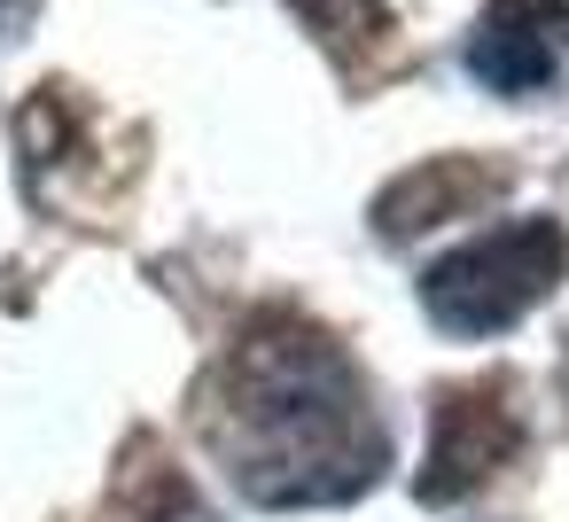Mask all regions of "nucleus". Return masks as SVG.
<instances>
[{
    "instance_id": "obj_1",
    "label": "nucleus",
    "mask_w": 569,
    "mask_h": 522,
    "mask_svg": "<svg viewBox=\"0 0 569 522\" xmlns=\"http://www.w3.org/2000/svg\"><path fill=\"white\" fill-rule=\"evenodd\" d=\"M203 436L250 506H343L390 460L367 374L297 312H266L227 343L203 382Z\"/></svg>"
},
{
    "instance_id": "obj_2",
    "label": "nucleus",
    "mask_w": 569,
    "mask_h": 522,
    "mask_svg": "<svg viewBox=\"0 0 569 522\" xmlns=\"http://www.w3.org/2000/svg\"><path fill=\"white\" fill-rule=\"evenodd\" d=\"M569 273V227L561 219H507V227H483L468 234L460 250H445L429 273H421V312L476 343V335H507L530 304H546Z\"/></svg>"
},
{
    "instance_id": "obj_3",
    "label": "nucleus",
    "mask_w": 569,
    "mask_h": 522,
    "mask_svg": "<svg viewBox=\"0 0 569 522\" xmlns=\"http://www.w3.org/2000/svg\"><path fill=\"white\" fill-rule=\"evenodd\" d=\"M515 452H522L515 382H499V374L452 382V390H437V405H429V452H421L413 499H421V506H460V499H476Z\"/></svg>"
},
{
    "instance_id": "obj_4",
    "label": "nucleus",
    "mask_w": 569,
    "mask_h": 522,
    "mask_svg": "<svg viewBox=\"0 0 569 522\" xmlns=\"http://www.w3.org/2000/svg\"><path fill=\"white\" fill-rule=\"evenodd\" d=\"M561 56H569V0H491L476 40H468V71L491 94L553 87Z\"/></svg>"
},
{
    "instance_id": "obj_5",
    "label": "nucleus",
    "mask_w": 569,
    "mask_h": 522,
    "mask_svg": "<svg viewBox=\"0 0 569 522\" xmlns=\"http://www.w3.org/2000/svg\"><path fill=\"white\" fill-rule=\"evenodd\" d=\"M499 188H507L499 164H476V157H429V164L398 172V180L375 195V234H382V242H413V234H429V227H452V219L483 211Z\"/></svg>"
},
{
    "instance_id": "obj_6",
    "label": "nucleus",
    "mask_w": 569,
    "mask_h": 522,
    "mask_svg": "<svg viewBox=\"0 0 569 522\" xmlns=\"http://www.w3.org/2000/svg\"><path fill=\"white\" fill-rule=\"evenodd\" d=\"M118 522H211L188 468L157 444V436H133L126 444V468H118Z\"/></svg>"
},
{
    "instance_id": "obj_7",
    "label": "nucleus",
    "mask_w": 569,
    "mask_h": 522,
    "mask_svg": "<svg viewBox=\"0 0 569 522\" xmlns=\"http://www.w3.org/2000/svg\"><path fill=\"white\" fill-rule=\"evenodd\" d=\"M289 9L312 24V40L328 48V56H343V63H367V56H382L390 48V9L382 0H289Z\"/></svg>"
},
{
    "instance_id": "obj_8",
    "label": "nucleus",
    "mask_w": 569,
    "mask_h": 522,
    "mask_svg": "<svg viewBox=\"0 0 569 522\" xmlns=\"http://www.w3.org/2000/svg\"><path fill=\"white\" fill-rule=\"evenodd\" d=\"M24 9H32V0H0V32H17V24H24Z\"/></svg>"
}]
</instances>
